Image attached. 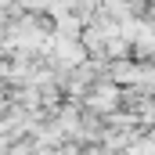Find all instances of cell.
<instances>
[{
    "instance_id": "1",
    "label": "cell",
    "mask_w": 155,
    "mask_h": 155,
    "mask_svg": "<svg viewBox=\"0 0 155 155\" xmlns=\"http://www.w3.org/2000/svg\"><path fill=\"white\" fill-rule=\"evenodd\" d=\"M4 112H7V97L0 94V116H4Z\"/></svg>"
}]
</instances>
